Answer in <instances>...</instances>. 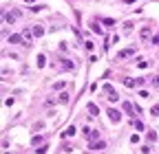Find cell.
<instances>
[{"instance_id":"cell-13","label":"cell","mask_w":159,"mask_h":154,"mask_svg":"<svg viewBox=\"0 0 159 154\" xmlns=\"http://www.w3.org/2000/svg\"><path fill=\"white\" fill-rule=\"evenodd\" d=\"M58 101H60V104H69V93H60Z\"/></svg>"},{"instance_id":"cell-26","label":"cell","mask_w":159,"mask_h":154,"mask_svg":"<svg viewBox=\"0 0 159 154\" xmlns=\"http://www.w3.org/2000/svg\"><path fill=\"white\" fill-rule=\"evenodd\" d=\"M148 139H150V141H155V139H157V132H152V130H150V132H148Z\"/></svg>"},{"instance_id":"cell-22","label":"cell","mask_w":159,"mask_h":154,"mask_svg":"<svg viewBox=\"0 0 159 154\" xmlns=\"http://www.w3.org/2000/svg\"><path fill=\"white\" fill-rule=\"evenodd\" d=\"M150 44H152V46H159V35L152 38V40H150Z\"/></svg>"},{"instance_id":"cell-10","label":"cell","mask_w":159,"mask_h":154,"mask_svg":"<svg viewBox=\"0 0 159 154\" xmlns=\"http://www.w3.org/2000/svg\"><path fill=\"white\" fill-rule=\"evenodd\" d=\"M33 35H36V38L44 35V27H42V24H36V27H33Z\"/></svg>"},{"instance_id":"cell-9","label":"cell","mask_w":159,"mask_h":154,"mask_svg":"<svg viewBox=\"0 0 159 154\" xmlns=\"http://www.w3.org/2000/svg\"><path fill=\"white\" fill-rule=\"evenodd\" d=\"M104 147H106V143H104V141H95V143H91V150H104Z\"/></svg>"},{"instance_id":"cell-17","label":"cell","mask_w":159,"mask_h":154,"mask_svg":"<svg viewBox=\"0 0 159 154\" xmlns=\"http://www.w3.org/2000/svg\"><path fill=\"white\" fill-rule=\"evenodd\" d=\"M73 134H75V128L71 125V128H66V132L62 134V139H64V136H73Z\"/></svg>"},{"instance_id":"cell-25","label":"cell","mask_w":159,"mask_h":154,"mask_svg":"<svg viewBox=\"0 0 159 154\" xmlns=\"http://www.w3.org/2000/svg\"><path fill=\"white\" fill-rule=\"evenodd\" d=\"M44 9V4H36V7H31V11H42Z\"/></svg>"},{"instance_id":"cell-28","label":"cell","mask_w":159,"mask_h":154,"mask_svg":"<svg viewBox=\"0 0 159 154\" xmlns=\"http://www.w3.org/2000/svg\"><path fill=\"white\" fill-rule=\"evenodd\" d=\"M124 2H126V4H130V2H137V0H124Z\"/></svg>"},{"instance_id":"cell-20","label":"cell","mask_w":159,"mask_h":154,"mask_svg":"<svg viewBox=\"0 0 159 154\" xmlns=\"http://www.w3.org/2000/svg\"><path fill=\"white\" fill-rule=\"evenodd\" d=\"M137 66H139V68H148V62H146V60H139Z\"/></svg>"},{"instance_id":"cell-8","label":"cell","mask_w":159,"mask_h":154,"mask_svg":"<svg viewBox=\"0 0 159 154\" xmlns=\"http://www.w3.org/2000/svg\"><path fill=\"white\" fill-rule=\"evenodd\" d=\"M84 134L88 139H97V130H93V128H84Z\"/></svg>"},{"instance_id":"cell-3","label":"cell","mask_w":159,"mask_h":154,"mask_svg":"<svg viewBox=\"0 0 159 154\" xmlns=\"http://www.w3.org/2000/svg\"><path fill=\"white\" fill-rule=\"evenodd\" d=\"M130 55H135V49H133V46L117 51V57H115V60H126V57H130Z\"/></svg>"},{"instance_id":"cell-23","label":"cell","mask_w":159,"mask_h":154,"mask_svg":"<svg viewBox=\"0 0 159 154\" xmlns=\"http://www.w3.org/2000/svg\"><path fill=\"white\" fill-rule=\"evenodd\" d=\"M62 66H64L66 71H71V68H73V64H71V62H62Z\"/></svg>"},{"instance_id":"cell-14","label":"cell","mask_w":159,"mask_h":154,"mask_svg":"<svg viewBox=\"0 0 159 154\" xmlns=\"http://www.w3.org/2000/svg\"><path fill=\"white\" fill-rule=\"evenodd\" d=\"M22 35H25V40H27V44L31 46V40H33V33H29V31H22Z\"/></svg>"},{"instance_id":"cell-18","label":"cell","mask_w":159,"mask_h":154,"mask_svg":"<svg viewBox=\"0 0 159 154\" xmlns=\"http://www.w3.org/2000/svg\"><path fill=\"white\" fill-rule=\"evenodd\" d=\"M44 62H47V57H44V55H38V68H44Z\"/></svg>"},{"instance_id":"cell-19","label":"cell","mask_w":159,"mask_h":154,"mask_svg":"<svg viewBox=\"0 0 159 154\" xmlns=\"http://www.w3.org/2000/svg\"><path fill=\"white\" fill-rule=\"evenodd\" d=\"M150 115L152 117H159V104H155V106L150 108Z\"/></svg>"},{"instance_id":"cell-21","label":"cell","mask_w":159,"mask_h":154,"mask_svg":"<svg viewBox=\"0 0 159 154\" xmlns=\"http://www.w3.org/2000/svg\"><path fill=\"white\" fill-rule=\"evenodd\" d=\"M47 150H49V147H47V145H40V147H38V150H36V152H38V154H44V152H47Z\"/></svg>"},{"instance_id":"cell-4","label":"cell","mask_w":159,"mask_h":154,"mask_svg":"<svg viewBox=\"0 0 159 154\" xmlns=\"http://www.w3.org/2000/svg\"><path fill=\"white\" fill-rule=\"evenodd\" d=\"M150 31H152V29H150V24H144V27L139 29V38H141V40L146 42V40L150 38Z\"/></svg>"},{"instance_id":"cell-1","label":"cell","mask_w":159,"mask_h":154,"mask_svg":"<svg viewBox=\"0 0 159 154\" xmlns=\"http://www.w3.org/2000/svg\"><path fill=\"white\" fill-rule=\"evenodd\" d=\"M104 93L108 95V101H113V104H115V101L119 99V95H117V90L111 86V84H104Z\"/></svg>"},{"instance_id":"cell-15","label":"cell","mask_w":159,"mask_h":154,"mask_svg":"<svg viewBox=\"0 0 159 154\" xmlns=\"http://www.w3.org/2000/svg\"><path fill=\"white\" fill-rule=\"evenodd\" d=\"M102 22H104L106 27H115V24H117V22L113 20V18H102Z\"/></svg>"},{"instance_id":"cell-7","label":"cell","mask_w":159,"mask_h":154,"mask_svg":"<svg viewBox=\"0 0 159 154\" xmlns=\"http://www.w3.org/2000/svg\"><path fill=\"white\" fill-rule=\"evenodd\" d=\"M22 38H25V35H20V33H13V35H9V42H11V44H22Z\"/></svg>"},{"instance_id":"cell-24","label":"cell","mask_w":159,"mask_h":154,"mask_svg":"<svg viewBox=\"0 0 159 154\" xmlns=\"http://www.w3.org/2000/svg\"><path fill=\"white\" fill-rule=\"evenodd\" d=\"M62 86H64V82H55V84H53V88H55V90H60Z\"/></svg>"},{"instance_id":"cell-2","label":"cell","mask_w":159,"mask_h":154,"mask_svg":"<svg viewBox=\"0 0 159 154\" xmlns=\"http://www.w3.org/2000/svg\"><path fill=\"white\" fill-rule=\"evenodd\" d=\"M106 115H108V119L113 123H119L122 121V112L117 110V108H108V110H106Z\"/></svg>"},{"instance_id":"cell-12","label":"cell","mask_w":159,"mask_h":154,"mask_svg":"<svg viewBox=\"0 0 159 154\" xmlns=\"http://www.w3.org/2000/svg\"><path fill=\"white\" fill-rule=\"evenodd\" d=\"M86 108H88V112H91V115H93V117H97V115H100V108L95 106V104H88Z\"/></svg>"},{"instance_id":"cell-16","label":"cell","mask_w":159,"mask_h":154,"mask_svg":"<svg viewBox=\"0 0 159 154\" xmlns=\"http://www.w3.org/2000/svg\"><path fill=\"white\" fill-rule=\"evenodd\" d=\"M40 143H42V136H40V134H36V136L31 139V145H40Z\"/></svg>"},{"instance_id":"cell-27","label":"cell","mask_w":159,"mask_h":154,"mask_svg":"<svg viewBox=\"0 0 159 154\" xmlns=\"http://www.w3.org/2000/svg\"><path fill=\"white\" fill-rule=\"evenodd\" d=\"M152 86H155V88H159V77H152Z\"/></svg>"},{"instance_id":"cell-29","label":"cell","mask_w":159,"mask_h":154,"mask_svg":"<svg viewBox=\"0 0 159 154\" xmlns=\"http://www.w3.org/2000/svg\"><path fill=\"white\" fill-rule=\"evenodd\" d=\"M25 2H27V4H31V2H36V0H25Z\"/></svg>"},{"instance_id":"cell-5","label":"cell","mask_w":159,"mask_h":154,"mask_svg":"<svg viewBox=\"0 0 159 154\" xmlns=\"http://www.w3.org/2000/svg\"><path fill=\"white\" fill-rule=\"evenodd\" d=\"M18 15H20V11H11V13H4V22H7V24H13V22L18 20Z\"/></svg>"},{"instance_id":"cell-11","label":"cell","mask_w":159,"mask_h":154,"mask_svg":"<svg viewBox=\"0 0 159 154\" xmlns=\"http://www.w3.org/2000/svg\"><path fill=\"white\" fill-rule=\"evenodd\" d=\"M124 110H126L128 115H135V106L130 104V101H124Z\"/></svg>"},{"instance_id":"cell-6","label":"cell","mask_w":159,"mask_h":154,"mask_svg":"<svg viewBox=\"0 0 159 154\" xmlns=\"http://www.w3.org/2000/svg\"><path fill=\"white\" fill-rule=\"evenodd\" d=\"M122 82H124V86H126V88H135V86H137V79H133V77H124Z\"/></svg>"}]
</instances>
